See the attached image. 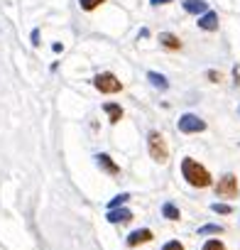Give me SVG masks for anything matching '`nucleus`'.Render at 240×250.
<instances>
[{"label":"nucleus","mask_w":240,"mask_h":250,"mask_svg":"<svg viewBox=\"0 0 240 250\" xmlns=\"http://www.w3.org/2000/svg\"><path fill=\"white\" fill-rule=\"evenodd\" d=\"M201 250H228V248H225L220 240L211 238V240H206V243H203V248H201Z\"/></svg>","instance_id":"19"},{"label":"nucleus","mask_w":240,"mask_h":250,"mask_svg":"<svg viewBox=\"0 0 240 250\" xmlns=\"http://www.w3.org/2000/svg\"><path fill=\"white\" fill-rule=\"evenodd\" d=\"M233 81H235V83H240V64H235V66H233Z\"/></svg>","instance_id":"23"},{"label":"nucleus","mask_w":240,"mask_h":250,"mask_svg":"<svg viewBox=\"0 0 240 250\" xmlns=\"http://www.w3.org/2000/svg\"><path fill=\"white\" fill-rule=\"evenodd\" d=\"M206 79H208V81H213V83H220V81H223V74H220V71H216V69H208V71H206Z\"/></svg>","instance_id":"20"},{"label":"nucleus","mask_w":240,"mask_h":250,"mask_svg":"<svg viewBox=\"0 0 240 250\" xmlns=\"http://www.w3.org/2000/svg\"><path fill=\"white\" fill-rule=\"evenodd\" d=\"M147 81H150L155 88H160V91H167V88H169L167 76H164V74H160V71H147Z\"/></svg>","instance_id":"13"},{"label":"nucleus","mask_w":240,"mask_h":250,"mask_svg":"<svg viewBox=\"0 0 240 250\" xmlns=\"http://www.w3.org/2000/svg\"><path fill=\"white\" fill-rule=\"evenodd\" d=\"M160 44L164 47V49H169V52H179L184 44H181V40L177 37V35H172V32H160Z\"/></svg>","instance_id":"10"},{"label":"nucleus","mask_w":240,"mask_h":250,"mask_svg":"<svg viewBox=\"0 0 240 250\" xmlns=\"http://www.w3.org/2000/svg\"><path fill=\"white\" fill-rule=\"evenodd\" d=\"M105 0H79V5H81V10H86V13H93L98 5H103Z\"/></svg>","instance_id":"17"},{"label":"nucleus","mask_w":240,"mask_h":250,"mask_svg":"<svg viewBox=\"0 0 240 250\" xmlns=\"http://www.w3.org/2000/svg\"><path fill=\"white\" fill-rule=\"evenodd\" d=\"M96 165H98L100 172H105V174H110V177H118V174H120V167H118V165L113 162V157L105 155V152L96 155Z\"/></svg>","instance_id":"7"},{"label":"nucleus","mask_w":240,"mask_h":250,"mask_svg":"<svg viewBox=\"0 0 240 250\" xmlns=\"http://www.w3.org/2000/svg\"><path fill=\"white\" fill-rule=\"evenodd\" d=\"M181 174H184V179H186L191 187H196V189H206V187L213 184L211 172H208L201 162H196V160H191V157H184V160H181Z\"/></svg>","instance_id":"1"},{"label":"nucleus","mask_w":240,"mask_h":250,"mask_svg":"<svg viewBox=\"0 0 240 250\" xmlns=\"http://www.w3.org/2000/svg\"><path fill=\"white\" fill-rule=\"evenodd\" d=\"M162 250H184V245H181L179 240H169V243H164Z\"/></svg>","instance_id":"21"},{"label":"nucleus","mask_w":240,"mask_h":250,"mask_svg":"<svg viewBox=\"0 0 240 250\" xmlns=\"http://www.w3.org/2000/svg\"><path fill=\"white\" fill-rule=\"evenodd\" d=\"M167 3H172V0H150V5H155V8L157 5H167Z\"/></svg>","instance_id":"24"},{"label":"nucleus","mask_w":240,"mask_h":250,"mask_svg":"<svg viewBox=\"0 0 240 250\" xmlns=\"http://www.w3.org/2000/svg\"><path fill=\"white\" fill-rule=\"evenodd\" d=\"M105 221H108V223H130V221H133V211L125 208V206L110 208V211L105 213Z\"/></svg>","instance_id":"8"},{"label":"nucleus","mask_w":240,"mask_h":250,"mask_svg":"<svg viewBox=\"0 0 240 250\" xmlns=\"http://www.w3.org/2000/svg\"><path fill=\"white\" fill-rule=\"evenodd\" d=\"M52 49H54V52H57V54H59V52H64V44H59V42H57V44H54V47H52Z\"/></svg>","instance_id":"25"},{"label":"nucleus","mask_w":240,"mask_h":250,"mask_svg":"<svg viewBox=\"0 0 240 250\" xmlns=\"http://www.w3.org/2000/svg\"><path fill=\"white\" fill-rule=\"evenodd\" d=\"M177 128H179V133H184V135H196V133H203V130H206V120H201V118L194 115V113H184V115L179 118V123H177Z\"/></svg>","instance_id":"4"},{"label":"nucleus","mask_w":240,"mask_h":250,"mask_svg":"<svg viewBox=\"0 0 240 250\" xmlns=\"http://www.w3.org/2000/svg\"><path fill=\"white\" fill-rule=\"evenodd\" d=\"M93 86H96V91L108 93V96H113V93H120V91H123V81H120L115 74H110V71H100V74H96Z\"/></svg>","instance_id":"3"},{"label":"nucleus","mask_w":240,"mask_h":250,"mask_svg":"<svg viewBox=\"0 0 240 250\" xmlns=\"http://www.w3.org/2000/svg\"><path fill=\"white\" fill-rule=\"evenodd\" d=\"M184 10L189 13V15H203V13H208V3H206V0H184Z\"/></svg>","instance_id":"11"},{"label":"nucleus","mask_w":240,"mask_h":250,"mask_svg":"<svg viewBox=\"0 0 240 250\" xmlns=\"http://www.w3.org/2000/svg\"><path fill=\"white\" fill-rule=\"evenodd\" d=\"M152 240H155V233H152L150 228H138V230H133V233L125 238L128 248H140V245L152 243Z\"/></svg>","instance_id":"6"},{"label":"nucleus","mask_w":240,"mask_h":250,"mask_svg":"<svg viewBox=\"0 0 240 250\" xmlns=\"http://www.w3.org/2000/svg\"><path fill=\"white\" fill-rule=\"evenodd\" d=\"M147 150H150V157H152L155 162H160V165H164V162L169 160V145H167L164 135L157 133V130H152V133L147 135Z\"/></svg>","instance_id":"2"},{"label":"nucleus","mask_w":240,"mask_h":250,"mask_svg":"<svg viewBox=\"0 0 240 250\" xmlns=\"http://www.w3.org/2000/svg\"><path fill=\"white\" fill-rule=\"evenodd\" d=\"M103 110H105V115H108V120L113 125H118L120 118H123V108H120L118 103H103Z\"/></svg>","instance_id":"12"},{"label":"nucleus","mask_w":240,"mask_h":250,"mask_svg":"<svg viewBox=\"0 0 240 250\" xmlns=\"http://www.w3.org/2000/svg\"><path fill=\"white\" fill-rule=\"evenodd\" d=\"M203 32H216L218 30V15L213 13V10H208V13H203L201 18H199V22H196Z\"/></svg>","instance_id":"9"},{"label":"nucleus","mask_w":240,"mask_h":250,"mask_svg":"<svg viewBox=\"0 0 240 250\" xmlns=\"http://www.w3.org/2000/svg\"><path fill=\"white\" fill-rule=\"evenodd\" d=\"M220 233H223V226L218 223H206L199 228V235H220Z\"/></svg>","instance_id":"15"},{"label":"nucleus","mask_w":240,"mask_h":250,"mask_svg":"<svg viewBox=\"0 0 240 250\" xmlns=\"http://www.w3.org/2000/svg\"><path fill=\"white\" fill-rule=\"evenodd\" d=\"M125 201H130V194H128V191H123V194L113 196V199L108 201V211H110V208H120V206H123Z\"/></svg>","instance_id":"16"},{"label":"nucleus","mask_w":240,"mask_h":250,"mask_svg":"<svg viewBox=\"0 0 240 250\" xmlns=\"http://www.w3.org/2000/svg\"><path fill=\"white\" fill-rule=\"evenodd\" d=\"M211 211L220 213V216H228V213H233V206L230 204H211Z\"/></svg>","instance_id":"18"},{"label":"nucleus","mask_w":240,"mask_h":250,"mask_svg":"<svg viewBox=\"0 0 240 250\" xmlns=\"http://www.w3.org/2000/svg\"><path fill=\"white\" fill-rule=\"evenodd\" d=\"M30 40H32V47H40V27L32 30V37Z\"/></svg>","instance_id":"22"},{"label":"nucleus","mask_w":240,"mask_h":250,"mask_svg":"<svg viewBox=\"0 0 240 250\" xmlns=\"http://www.w3.org/2000/svg\"><path fill=\"white\" fill-rule=\"evenodd\" d=\"M238 115H240V105H238Z\"/></svg>","instance_id":"26"},{"label":"nucleus","mask_w":240,"mask_h":250,"mask_svg":"<svg viewBox=\"0 0 240 250\" xmlns=\"http://www.w3.org/2000/svg\"><path fill=\"white\" fill-rule=\"evenodd\" d=\"M238 177L235 174H223L220 179H218V184H216V194L220 196V199H235L238 196Z\"/></svg>","instance_id":"5"},{"label":"nucleus","mask_w":240,"mask_h":250,"mask_svg":"<svg viewBox=\"0 0 240 250\" xmlns=\"http://www.w3.org/2000/svg\"><path fill=\"white\" fill-rule=\"evenodd\" d=\"M162 216H164L167 221H181V211H179L172 201H164V204H162Z\"/></svg>","instance_id":"14"}]
</instances>
